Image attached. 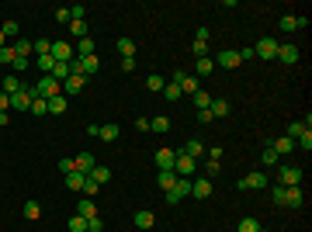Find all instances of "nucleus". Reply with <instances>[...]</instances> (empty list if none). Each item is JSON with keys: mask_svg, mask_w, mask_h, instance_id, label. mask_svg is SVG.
<instances>
[{"mask_svg": "<svg viewBox=\"0 0 312 232\" xmlns=\"http://www.w3.org/2000/svg\"><path fill=\"white\" fill-rule=\"evenodd\" d=\"M101 70V59L98 56H77L70 62V73H77V77H94Z\"/></svg>", "mask_w": 312, "mask_h": 232, "instance_id": "f257e3e1", "label": "nucleus"}, {"mask_svg": "<svg viewBox=\"0 0 312 232\" xmlns=\"http://www.w3.org/2000/svg\"><path fill=\"white\" fill-rule=\"evenodd\" d=\"M32 101H35V87H28V83H24L18 94H11V111H21V115H28Z\"/></svg>", "mask_w": 312, "mask_h": 232, "instance_id": "f03ea898", "label": "nucleus"}, {"mask_svg": "<svg viewBox=\"0 0 312 232\" xmlns=\"http://www.w3.org/2000/svg\"><path fill=\"white\" fill-rule=\"evenodd\" d=\"M35 94H39V97H45V101H52V97H59V94H63V83H59L56 77H42L39 83H35Z\"/></svg>", "mask_w": 312, "mask_h": 232, "instance_id": "7ed1b4c3", "label": "nucleus"}, {"mask_svg": "<svg viewBox=\"0 0 312 232\" xmlns=\"http://www.w3.org/2000/svg\"><path fill=\"white\" fill-rule=\"evenodd\" d=\"M191 194V177H177V184L167 191V205H177V201H184Z\"/></svg>", "mask_w": 312, "mask_h": 232, "instance_id": "20e7f679", "label": "nucleus"}, {"mask_svg": "<svg viewBox=\"0 0 312 232\" xmlns=\"http://www.w3.org/2000/svg\"><path fill=\"white\" fill-rule=\"evenodd\" d=\"M302 170H298V167H281V170H277V184H281V187H302Z\"/></svg>", "mask_w": 312, "mask_h": 232, "instance_id": "39448f33", "label": "nucleus"}, {"mask_svg": "<svg viewBox=\"0 0 312 232\" xmlns=\"http://www.w3.org/2000/svg\"><path fill=\"white\" fill-rule=\"evenodd\" d=\"M174 83L180 87V94H191V97H195L198 90H201V83H198V77H191V73H184V70H177V73H174Z\"/></svg>", "mask_w": 312, "mask_h": 232, "instance_id": "423d86ee", "label": "nucleus"}, {"mask_svg": "<svg viewBox=\"0 0 312 232\" xmlns=\"http://www.w3.org/2000/svg\"><path fill=\"white\" fill-rule=\"evenodd\" d=\"M52 59H56V62H73V59H77V49L66 39H56L52 42Z\"/></svg>", "mask_w": 312, "mask_h": 232, "instance_id": "0eeeda50", "label": "nucleus"}, {"mask_svg": "<svg viewBox=\"0 0 312 232\" xmlns=\"http://www.w3.org/2000/svg\"><path fill=\"white\" fill-rule=\"evenodd\" d=\"M236 187H239V191H264V187H267V174L257 170V174H250V177H239Z\"/></svg>", "mask_w": 312, "mask_h": 232, "instance_id": "6e6552de", "label": "nucleus"}, {"mask_svg": "<svg viewBox=\"0 0 312 232\" xmlns=\"http://www.w3.org/2000/svg\"><path fill=\"white\" fill-rule=\"evenodd\" d=\"M254 59H277V39H257Z\"/></svg>", "mask_w": 312, "mask_h": 232, "instance_id": "1a4fd4ad", "label": "nucleus"}, {"mask_svg": "<svg viewBox=\"0 0 312 232\" xmlns=\"http://www.w3.org/2000/svg\"><path fill=\"white\" fill-rule=\"evenodd\" d=\"M215 191V184H212V177H198V180H191V194H195L198 201H208Z\"/></svg>", "mask_w": 312, "mask_h": 232, "instance_id": "9d476101", "label": "nucleus"}, {"mask_svg": "<svg viewBox=\"0 0 312 232\" xmlns=\"http://www.w3.org/2000/svg\"><path fill=\"white\" fill-rule=\"evenodd\" d=\"M195 167H198V159H191L188 153L177 149V163H174V174L177 177H191V174H195Z\"/></svg>", "mask_w": 312, "mask_h": 232, "instance_id": "9b49d317", "label": "nucleus"}, {"mask_svg": "<svg viewBox=\"0 0 312 232\" xmlns=\"http://www.w3.org/2000/svg\"><path fill=\"white\" fill-rule=\"evenodd\" d=\"M298 56H302V52H298V45H295V42H285V45H277V62H285V66H295V62H298Z\"/></svg>", "mask_w": 312, "mask_h": 232, "instance_id": "f8f14e48", "label": "nucleus"}, {"mask_svg": "<svg viewBox=\"0 0 312 232\" xmlns=\"http://www.w3.org/2000/svg\"><path fill=\"white\" fill-rule=\"evenodd\" d=\"M243 59H239V52L236 49H222L219 56H215V66H222V70H236Z\"/></svg>", "mask_w": 312, "mask_h": 232, "instance_id": "ddd939ff", "label": "nucleus"}, {"mask_svg": "<svg viewBox=\"0 0 312 232\" xmlns=\"http://www.w3.org/2000/svg\"><path fill=\"white\" fill-rule=\"evenodd\" d=\"M153 159H156V167H160V170H174V163H177V149H156Z\"/></svg>", "mask_w": 312, "mask_h": 232, "instance_id": "4468645a", "label": "nucleus"}, {"mask_svg": "<svg viewBox=\"0 0 312 232\" xmlns=\"http://www.w3.org/2000/svg\"><path fill=\"white\" fill-rule=\"evenodd\" d=\"M73 167H77V174H83V177H87L90 170H94V167H98V159H94V156H90L87 149H83L80 156H73Z\"/></svg>", "mask_w": 312, "mask_h": 232, "instance_id": "2eb2a0df", "label": "nucleus"}, {"mask_svg": "<svg viewBox=\"0 0 312 232\" xmlns=\"http://www.w3.org/2000/svg\"><path fill=\"white\" fill-rule=\"evenodd\" d=\"M302 201H305L302 187H285V197H281V205H285V208H302Z\"/></svg>", "mask_w": 312, "mask_h": 232, "instance_id": "dca6fc26", "label": "nucleus"}, {"mask_svg": "<svg viewBox=\"0 0 312 232\" xmlns=\"http://www.w3.org/2000/svg\"><path fill=\"white\" fill-rule=\"evenodd\" d=\"M83 87H87V77H77V73H70L63 80V94H80Z\"/></svg>", "mask_w": 312, "mask_h": 232, "instance_id": "f3484780", "label": "nucleus"}, {"mask_svg": "<svg viewBox=\"0 0 312 232\" xmlns=\"http://www.w3.org/2000/svg\"><path fill=\"white\" fill-rule=\"evenodd\" d=\"M305 24H309V18H295V14H285V18H281V31H285V35H292V31L305 28Z\"/></svg>", "mask_w": 312, "mask_h": 232, "instance_id": "a211bd4d", "label": "nucleus"}, {"mask_svg": "<svg viewBox=\"0 0 312 232\" xmlns=\"http://www.w3.org/2000/svg\"><path fill=\"white\" fill-rule=\"evenodd\" d=\"M77 215H80V218H98V205H94V197H80Z\"/></svg>", "mask_w": 312, "mask_h": 232, "instance_id": "6ab92c4d", "label": "nucleus"}, {"mask_svg": "<svg viewBox=\"0 0 312 232\" xmlns=\"http://www.w3.org/2000/svg\"><path fill=\"white\" fill-rule=\"evenodd\" d=\"M21 87H24V83H21V77H18V73H7V77H4V83H0V90H4L7 97H11V94H18Z\"/></svg>", "mask_w": 312, "mask_h": 232, "instance_id": "aec40b11", "label": "nucleus"}, {"mask_svg": "<svg viewBox=\"0 0 312 232\" xmlns=\"http://www.w3.org/2000/svg\"><path fill=\"white\" fill-rule=\"evenodd\" d=\"M208 111H212V118H226L229 111H233V108H229V101H222V97H212Z\"/></svg>", "mask_w": 312, "mask_h": 232, "instance_id": "412c9836", "label": "nucleus"}, {"mask_svg": "<svg viewBox=\"0 0 312 232\" xmlns=\"http://www.w3.org/2000/svg\"><path fill=\"white\" fill-rule=\"evenodd\" d=\"M215 70V59L212 56H201V59H195V77H208Z\"/></svg>", "mask_w": 312, "mask_h": 232, "instance_id": "4be33fe9", "label": "nucleus"}, {"mask_svg": "<svg viewBox=\"0 0 312 232\" xmlns=\"http://www.w3.org/2000/svg\"><path fill=\"white\" fill-rule=\"evenodd\" d=\"M132 222H136L139 229H153V225H156V215L142 208V212H136V215H132Z\"/></svg>", "mask_w": 312, "mask_h": 232, "instance_id": "5701e85b", "label": "nucleus"}, {"mask_svg": "<svg viewBox=\"0 0 312 232\" xmlns=\"http://www.w3.org/2000/svg\"><path fill=\"white\" fill-rule=\"evenodd\" d=\"M149 132H156V136H167V132H170V118H167V115L149 118Z\"/></svg>", "mask_w": 312, "mask_h": 232, "instance_id": "b1692460", "label": "nucleus"}, {"mask_svg": "<svg viewBox=\"0 0 312 232\" xmlns=\"http://www.w3.org/2000/svg\"><path fill=\"white\" fill-rule=\"evenodd\" d=\"M156 184H160V191L167 194V191H170V187L177 184V174H174V170H160V177H156Z\"/></svg>", "mask_w": 312, "mask_h": 232, "instance_id": "393cba45", "label": "nucleus"}, {"mask_svg": "<svg viewBox=\"0 0 312 232\" xmlns=\"http://www.w3.org/2000/svg\"><path fill=\"white\" fill-rule=\"evenodd\" d=\"M87 177H90L94 184H108V180H111V167H101V163H98V167H94Z\"/></svg>", "mask_w": 312, "mask_h": 232, "instance_id": "a878e982", "label": "nucleus"}, {"mask_svg": "<svg viewBox=\"0 0 312 232\" xmlns=\"http://www.w3.org/2000/svg\"><path fill=\"white\" fill-rule=\"evenodd\" d=\"M66 108H70V101H66V94H59L49 101V115H66Z\"/></svg>", "mask_w": 312, "mask_h": 232, "instance_id": "bb28decb", "label": "nucleus"}, {"mask_svg": "<svg viewBox=\"0 0 312 232\" xmlns=\"http://www.w3.org/2000/svg\"><path fill=\"white\" fill-rule=\"evenodd\" d=\"M260 229H264V225L257 222L254 215H246V218H239V225H236V232H260Z\"/></svg>", "mask_w": 312, "mask_h": 232, "instance_id": "cd10ccee", "label": "nucleus"}, {"mask_svg": "<svg viewBox=\"0 0 312 232\" xmlns=\"http://www.w3.org/2000/svg\"><path fill=\"white\" fill-rule=\"evenodd\" d=\"M118 136H121V128H118L115 121H111V125H101V132H98V139H104V142H115Z\"/></svg>", "mask_w": 312, "mask_h": 232, "instance_id": "c85d7f7f", "label": "nucleus"}, {"mask_svg": "<svg viewBox=\"0 0 312 232\" xmlns=\"http://www.w3.org/2000/svg\"><path fill=\"white\" fill-rule=\"evenodd\" d=\"M28 111H32V115H35V118L49 115V101H45V97H39V94H35V101H32V108H28Z\"/></svg>", "mask_w": 312, "mask_h": 232, "instance_id": "c756f323", "label": "nucleus"}, {"mask_svg": "<svg viewBox=\"0 0 312 232\" xmlns=\"http://www.w3.org/2000/svg\"><path fill=\"white\" fill-rule=\"evenodd\" d=\"M180 153H188V156H191V159H198V156L205 153V142H201V139H191V142H188V146H184Z\"/></svg>", "mask_w": 312, "mask_h": 232, "instance_id": "7c9ffc66", "label": "nucleus"}, {"mask_svg": "<svg viewBox=\"0 0 312 232\" xmlns=\"http://www.w3.org/2000/svg\"><path fill=\"white\" fill-rule=\"evenodd\" d=\"M11 49H14V56L28 59V52H32V42H28V39H14V42H11Z\"/></svg>", "mask_w": 312, "mask_h": 232, "instance_id": "2f4dec72", "label": "nucleus"}, {"mask_svg": "<svg viewBox=\"0 0 312 232\" xmlns=\"http://www.w3.org/2000/svg\"><path fill=\"white\" fill-rule=\"evenodd\" d=\"M83 180H87V177L83 174H77V170H73V174H66V187H70V191H83Z\"/></svg>", "mask_w": 312, "mask_h": 232, "instance_id": "473e14b6", "label": "nucleus"}, {"mask_svg": "<svg viewBox=\"0 0 312 232\" xmlns=\"http://www.w3.org/2000/svg\"><path fill=\"white\" fill-rule=\"evenodd\" d=\"M118 52H121V59L136 56V39H118Z\"/></svg>", "mask_w": 312, "mask_h": 232, "instance_id": "72a5a7b5", "label": "nucleus"}, {"mask_svg": "<svg viewBox=\"0 0 312 232\" xmlns=\"http://www.w3.org/2000/svg\"><path fill=\"white\" fill-rule=\"evenodd\" d=\"M32 52H39V56H52V42H49V39H35V42H32Z\"/></svg>", "mask_w": 312, "mask_h": 232, "instance_id": "f704fd0d", "label": "nucleus"}, {"mask_svg": "<svg viewBox=\"0 0 312 232\" xmlns=\"http://www.w3.org/2000/svg\"><path fill=\"white\" fill-rule=\"evenodd\" d=\"M24 218H28V222H39L42 218V205L39 201H28V205H24Z\"/></svg>", "mask_w": 312, "mask_h": 232, "instance_id": "c9c22d12", "label": "nucleus"}, {"mask_svg": "<svg viewBox=\"0 0 312 232\" xmlns=\"http://www.w3.org/2000/svg\"><path fill=\"white\" fill-rule=\"evenodd\" d=\"M146 87H149V90H156V94H163V87H167V80L160 77V73H149V77H146Z\"/></svg>", "mask_w": 312, "mask_h": 232, "instance_id": "e433bc0d", "label": "nucleus"}, {"mask_svg": "<svg viewBox=\"0 0 312 232\" xmlns=\"http://www.w3.org/2000/svg\"><path fill=\"white\" fill-rule=\"evenodd\" d=\"M274 153H277V156H281V153H295V142L288 136H281L277 142H274Z\"/></svg>", "mask_w": 312, "mask_h": 232, "instance_id": "4c0bfd02", "label": "nucleus"}, {"mask_svg": "<svg viewBox=\"0 0 312 232\" xmlns=\"http://www.w3.org/2000/svg\"><path fill=\"white\" fill-rule=\"evenodd\" d=\"M70 35H73V39H87V21H70Z\"/></svg>", "mask_w": 312, "mask_h": 232, "instance_id": "58836bf2", "label": "nucleus"}, {"mask_svg": "<svg viewBox=\"0 0 312 232\" xmlns=\"http://www.w3.org/2000/svg\"><path fill=\"white\" fill-rule=\"evenodd\" d=\"M52 66H56V59H52V56H39V70H42V77H52Z\"/></svg>", "mask_w": 312, "mask_h": 232, "instance_id": "ea45409f", "label": "nucleus"}, {"mask_svg": "<svg viewBox=\"0 0 312 232\" xmlns=\"http://www.w3.org/2000/svg\"><path fill=\"white\" fill-rule=\"evenodd\" d=\"M77 56H94V39H80L77 42Z\"/></svg>", "mask_w": 312, "mask_h": 232, "instance_id": "a19ab883", "label": "nucleus"}, {"mask_svg": "<svg viewBox=\"0 0 312 232\" xmlns=\"http://www.w3.org/2000/svg\"><path fill=\"white\" fill-rule=\"evenodd\" d=\"M14 49H11V45H4V49H0V66H14Z\"/></svg>", "mask_w": 312, "mask_h": 232, "instance_id": "79ce46f5", "label": "nucleus"}, {"mask_svg": "<svg viewBox=\"0 0 312 232\" xmlns=\"http://www.w3.org/2000/svg\"><path fill=\"white\" fill-rule=\"evenodd\" d=\"M52 77H56L59 83H63V80L70 77V62H56V66H52Z\"/></svg>", "mask_w": 312, "mask_h": 232, "instance_id": "37998d69", "label": "nucleus"}, {"mask_svg": "<svg viewBox=\"0 0 312 232\" xmlns=\"http://www.w3.org/2000/svg\"><path fill=\"white\" fill-rule=\"evenodd\" d=\"M0 31H4L7 39H14V35L21 31V24H18V21H4V24H0Z\"/></svg>", "mask_w": 312, "mask_h": 232, "instance_id": "c03bdc74", "label": "nucleus"}, {"mask_svg": "<svg viewBox=\"0 0 312 232\" xmlns=\"http://www.w3.org/2000/svg\"><path fill=\"white\" fill-rule=\"evenodd\" d=\"M163 97H167V101H180V87H177V83H167V87H163Z\"/></svg>", "mask_w": 312, "mask_h": 232, "instance_id": "a18cd8bd", "label": "nucleus"}, {"mask_svg": "<svg viewBox=\"0 0 312 232\" xmlns=\"http://www.w3.org/2000/svg\"><path fill=\"white\" fill-rule=\"evenodd\" d=\"M98 191H101V184H94V180L87 177V180H83V191H80V194H83V197H94Z\"/></svg>", "mask_w": 312, "mask_h": 232, "instance_id": "49530a36", "label": "nucleus"}, {"mask_svg": "<svg viewBox=\"0 0 312 232\" xmlns=\"http://www.w3.org/2000/svg\"><path fill=\"white\" fill-rule=\"evenodd\" d=\"M195 104H198V111H205V108L212 104V94H205V90H198V94H195Z\"/></svg>", "mask_w": 312, "mask_h": 232, "instance_id": "de8ad7c7", "label": "nucleus"}, {"mask_svg": "<svg viewBox=\"0 0 312 232\" xmlns=\"http://www.w3.org/2000/svg\"><path fill=\"white\" fill-rule=\"evenodd\" d=\"M295 149H305V153H309V149H312V132H305V136L295 139Z\"/></svg>", "mask_w": 312, "mask_h": 232, "instance_id": "09e8293b", "label": "nucleus"}, {"mask_svg": "<svg viewBox=\"0 0 312 232\" xmlns=\"http://www.w3.org/2000/svg\"><path fill=\"white\" fill-rule=\"evenodd\" d=\"M70 232H87V218L73 215V218H70Z\"/></svg>", "mask_w": 312, "mask_h": 232, "instance_id": "8fccbe9b", "label": "nucleus"}, {"mask_svg": "<svg viewBox=\"0 0 312 232\" xmlns=\"http://www.w3.org/2000/svg\"><path fill=\"white\" fill-rule=\"evenodd\" d=\"M260 163H264V167H274V163H277V153H274V146L260 153Z\"/></svg>", "mask_w": 312, "mask_h": 232, "instance_id": "3c124183", "label": "nucleus"}, {"mask_svg": "<svg viewBox=\"0 0 312 232\" xmlns=\"http://www.w3.org/2000/svg\"><path fill=\"white\" fill-rule=\"evenodd\" d=\"M73 170H77V167H73V159H70V156H63V159H59V174L66 177V174H73Z\"/></svg>", "mask_w": 312, "mask_h": 232, "instance_id": "603ef678", "label": "nucleus"}, {"mask_svg": "<svg viewBox=\"0 0 312 232\" xmlns=\"http://www.w3.org/2000/svg\"><path fill=\"white\" fill-rule=\"evenodd\" d=\"M87 232H104V218H87Z\"/></svg>", "mask_w": 312, "mask_h": 232, "instance_id": "864d4df0", "label": "nucleus"}, {"mask_svg": "<svg viewBox=\"0 0 312 232\" xmlns=\"http://www.w3.org/2000/svg\"><path fill=\"white\" fill-rule=\"evenodd\" d=\"M219 170H222L219 159H208V163H205V174H208V177H219Z\"/></svg>", "mask_w": 312, "mask_h": 232, "instance_id": "5fc2aeb1", "label": "nucleus"}, {"mask_svg": "<svg viewBox=\"0 0 312 232\" xmlns=\"http://www.w3.org/2000/svg\"><path fill=\"white\" fill-rule=\"evenodd\" d=\"M201 56H208V42H198L195 39V59H201Z\"/></svg>", "mask_w": 312, "mask_h": 232, "instance_id": "6e6d98bb", "label": "nucleus"}, {"mask_svg": "<svg viewBox=\"0 0 312 232\" xmlns=\"http://www.w3.org/2000/svg\"><path fill=\"white\" fill-rule=\"evenodd\" d=\"M56 21H63V24H70V7H56Z\"/></svg>", "mask_w": 312, "mask_h": 232, "instance_id": "4d7b16f0", "label": "nucleus"}, {"mask_svg": "<svg viewBox=\"0 0 312 232\" xmlns=\"http://www.w3.org/2000/svg\"><path fill=\"white\" fill-rule=\"evenodd\" d=\"M198 121H201V125H212L215 118H212V111H208V108H205V111H198Z\"/></svg>", "mask_w": 312, "mask_h": 232, "instance_id": "13d9d810", "label": "nucleus"}, {"mask_svg": "<svg viewBox=\"0 0 312 232\" xmlns=\"http://www.w3.org/2000/svg\"><path fill=\"white\" fill-rule=\"evenodd\" d=\"M121 70H125V73H132V70H136V56H129V59H121Z\"/></svg>", "mask_w": 312, "mask_h": 232, "instance_id": "bf43d9fd", "label": "nucleus"}, {"mask_svg": "<svg viewBox=\"0 0 312 232\" xmlns=\"http://www.w3.org/2000/svg\"><path fill=\"white\" fill-rule=\"evenodd\" d=\"M208 159H219V163H222V146H212V149H208Z\"/></svg>", "mask_w": 312, "mask_h": 232, "instance_id": "052dcab7", "label": "nucleus"}, {"mask_svg": "<svg viewBox=\"0 0 312 232\" xmlns=\"http://www.w3.org/2000/svg\"><path fill=\"white\" fill-rule=\"evenodd\" d=\"M0 111H11V97L7 94H0Z\"/></svg>", "mask_w": 312, "mask_h": 232, "instance_id": "680f3d73", "label": "nucleus"}, {"mask_svg": "<svg viewBox=\"0 0 312 232\" xmlns=\"http://www.w3.org/2000/svg\"><path fill=\"white\" fill-rule=\"evenodd\" d=\"M0 125H11V115H7V111H0Z\"/></svg>", "mask_w": 312, "mask_h": 232, "instance_id": "e2e57ef3", "label": "nucleus"}, {"mask_svg": "<svg viewBox=\"0 0 312 232\" xmlns=\"http://www.w3.org/2000/svg\"><path fill=\"white\" fill-rule=\"evenodd\" d=\"M4 45H7V35H4V31H0V49H4Z\"/></svg>", "mask_w": 312, "mask_h": 232, "instance_id": "0e129e2a", "label": "nucleus"}, {"mask_svg": "<svg viewBox=\"0 0 312 232\" xmlns=\"http://www.w3.org/2000/svg\"><path fill=\"white\" fill-rule=\"evenodd\" d=\"M260 232H267V229H260Z\"/></svg>", "mask_w": 312, "mask_h": 232, "instance_id": "69168bd1", "label": "nucleus"}]
</instances>
